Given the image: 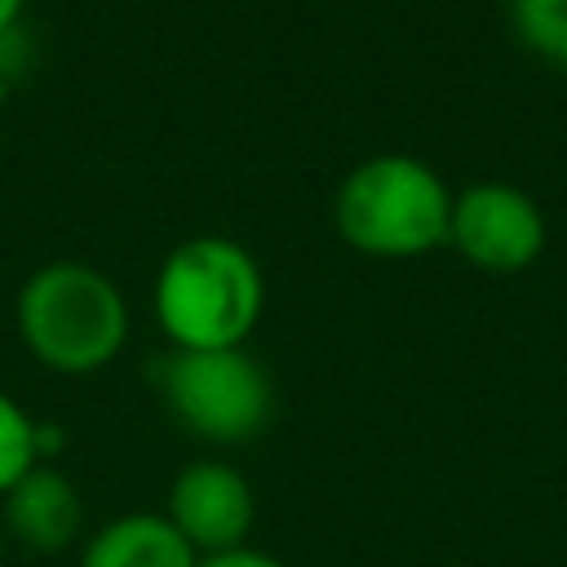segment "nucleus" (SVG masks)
I'll return each mask as SVG.
<instances>
[{
  "label": "nucleus",
  "mask_w": 567,
  "mask_h": 567,
  "mask_svg": "<svg viewBox=\"0 0 567 567\" xmlns=\"http://www.w3.org/2000/svg\"><path fill=\"white\" fill-rule=\"evenodd\" d=\"M199 567H292V563L275 558L270 549L239 545V549H226V554H208V558H199Z\"/></svg>",
  "instance_id": "9b49d317"
},
{
  "label": "nucleus",
  "mask_w": 567,
  "mask_h": 567,
  "mask_svg": "<svg viewBox=\"0 0 567 567\" xmlns=\"http://www.w3.org/2000/svg\"><path fill=\"white\" fill-rule=\"evenodd\" d=\"M4 93H9V66H4V53H0V111H4Z\"/></svg>",
  "instance_id": "ddd939ff"
},
{
  "label": "nucleus",
  "mask_w": 567,
  "mask_h": 567,
  "mask_svg": "<svg viewBox=\"0 0 567 567\" xmlns=\"http://www.w3.org/2000/svg\"><path fill=\"white\" fill-rule=\"evenodd\" d=\"M337 230L368 257H421L447 239L452 190L416 155H372L354 164L332 199Z\"/></svg>",
  "instance_id": "7ed1b4c3"
},
{
  "label": "nucleus",
  "mask_w": 567,
  "mask_h": 567,
  "mask_svg": "<svg viewBox=\"0 0 567 567\" xmlns=\"http://www.w3.org/2000/svg\"><path fill=\"white\" fill-rule=\"evenodd\" d=\"M0 527H4L9 545L27 549L35 558H58L84 532L80 487L71 483V474L40 461L0 496Z\"/></svg>",
  "instance_id": "0eeeda50"
},
{
  "label": "nucleus",
  "mask_w": 567,
  "mask_h": 567,
  "mask_svg": "<svg viewBox=\"0 0 567 567\" xmlns=\"http://www.w3.org/2000/svg\"><path fill=\"white\" fill-rule=\"evenodd\" d=\"M155 381L168 412L204 443H248L275 412V385L244 346L168 350Z\"/></svg>",
  "instance_id": "20e7f679"
},
{
  "label": "nucleus",
  "mask_w": 567,
  "mask_h": 567,
  "mask_svg": "<svg viewBox=\"0 0 567 567\" xmlns=\"http://www.w3.org/2000/svg\"><path fill=\"white\" fill-rule=\"evenodd\" d=\"M75 567H199V554L182 540V532L151 509H128L102 523L84 545Z\"/></svg>",
  "instance_id": "6e6552de"
},
{
  "label": "nucleus",
  "mask_w": 567,
  "mask_h": 567,
  "mask_svg": "<svg viewBox=\"0 0 567 567\" xmlns=\"http://www.w3.org/2000/svg\"><path fill=\"white\" fill-rule=\"evenodd\" d=\"M18 337L35 363L62 377L106 368L128 341V301L111 275L84 261H49L18 288Z\"/></svg>",
  "instance_id": "f03ea898"
},
{
  "label": "nucleus",
  "mask_w": 567,
  "mask_h": 567,
  "mask_svg": "<svg viewBox=\"0 0 567 567\" xmlns=\"http://www.w3.org/2000/svg\"><path fill=\"white\" fill-rule=\"evenodd\" d=\"M447 239L465 261L509 275L540 257L545 213L527 190L509 182H474L461 195H452Z\"/></svg>",
  "instance_id": "39448f33"
},
{
  "label": "nucleus",
  "mask_w": 567,
  "mask_h": 567,
  "mask_svg": "<svg viewBox=\"0 0 567 567\" xmlns=\"http://www.w3.org/2000/svg\"><path fill=\"white\" fill-rule=\"evenodd\" d=\"M164 518L182 532V540L199 558H208V554L248 545V532L257 518V496L239 465L199 456L173 474L168 496H164Z\"/></svg>",
  "instance_id": "423d86ee"
},
{
  "label": "nucleus",
  "mask_w": 567,
  "mask_h": 567,
  "mask_svg": "<svg viewBox=\"0 0 567 567\" xmlns=\"http://www.w3.org/2000/svg\"><path fill=\"white\" fill-rule=\"evenodd\" d=\"M509 18L532 53L567 66V0H509Z\"/></svg>",
  "instance_id": "1a4fd4ad"
},
{
  "label": "nucleus",
  "mask_w": 567,
  "mask_h": 567,
  "mask_svg": "<svg viewBox=\"0 0 567 567\" xmlns=\"http://www.w3.org/2000/svg\"><path fill=\"white\" fill-rule=\"evenodd\" d=\"M9 563V536H4V527H0V567Z\"/></svg>",
  "instance_id": "4468645a"
},
{
  "label": "nucleus",
  "mask_w": 567,
  "mask_h": 567,
  "mask_svg": "<svg viewBox=\"0 0 567 567\" xmlns=\"http://www.w3.org/2000/svg\"><path fill=\"white\" fill-rule=\"evenodd\" d=\"M151 301L173 350H230L257 328L266 279L239 239L195 235L159 261Z\"/></svg>",
  "instance_id": "f257e3e1"
},
{
  "label": "nucleus",
  "mask_w": 567,
  "mask_h": 567,
  "mask_svg": "<svg viewBox=\"0 0 567 567\" xmlns=\"http://www.w3.org/2000/svg\"><path fill=\"white\" fill-rule=\"evenodd\" d=\"M22 4H27V0H0V44L13 35V27H18V18H22Z\"/></svg>",
  "instance_id": "f8f14e48"
},
{
  "label": "nucleus",
  "mask_w": 567,
  "mask_h": 567,
  "mask_svg": "<svg viewBox=\"0 0 567 567\" xmlns=\"http://www.w3.org/2000/svg\"><path fill=\"white\" fill-rule=\"evenodd\" d=\"M40 465V452H35V421L31 412L0 390V496L31 470Z\"/></svg>",
  "instance_id": "9d476101"
}]
</instances>
